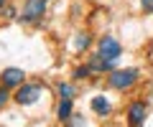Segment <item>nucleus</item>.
Masks as SVG:
<instances>
[{
    "instance_id": "0eeeda50",
    "label": "nucleus",
    "mask_w": 153,
    "mask_h": 127,
    "mask_svg": "<svg viewBox=\"0 0 153 127\" xmlns=\"http://www.w3.org/2000/svg\"><path fill=\"white\" fill-rule=\"evenodd\" d=\"M92 109L97 112L100 117H107L110 112H112V104H110V99H107V97H102V94H97V97L92 99Z\"/></svg>"
},
{
    "instance_id": "ddd939ff",
    "label": "nucleus",
    "mask_w": 153,
    "mask_h": 127,
    "mask_svg": "<svg viewBox=\"0 0 153 127\" xmlns=\"http://www.w3.org/2000/svg\"><path fill=\"white\" fill-rule=\"evenodd\" d=\"M89 74H92V69H89V64H87V66H79L74 71V79H84V76H89Z\"/></svg>"
},
{
    "instance_id": "4468645a",
    "label": "nucleus",
    "mask_w": 153,
    "mask_h": 127,
    "mask_svg": "<svg viewBox=\"0 0 153 127\" xmlns=\"http://www.w3.org/2000/svg\"><path fill=\"white\" fill-rule=\"evenodd\" d=\"M140 5L146 13H153V0H140Z\"/></svg>"
},
{
    "instance_id": "20e7f679",
    "label": "nucleus",
    "mask_w": 153,
    "mask_h": 127,
    "mask_svg": "<svg viewBox=\"0 0 153 127\" xmlns=\"http://www.w3.org/2000/svg\"><path fill=\"white\" fill-rule=\"evenodd\" d=\"M102 59H107V61H115L117 56L123 54V46L117 43V41L112 38V36H105L102 41H100V51H97Z\"/></svg>"
},
{
    "instance_id": "9b49d317",
    "label": "nucleus",
    "mask_w": 153,
    "mask_h": 127,
    "mask_svg": "<svg viewBox=\"0 0 153 127\" xmlns=\"http://www.w3.org/2000/svg\"><path fill=\"white\" fill-rule=\"evenodd\" d=\"M89 41H92V38H89V33H76V38H74V48H76V51H84V48L89 46Z\"/></svg>"
},
{
    "instance_id": "1a4fd4ad",
    "label": "nucleus",
    "mask_w": 153,
    "mask_h": 127,
    "mask_svg": "<svg viewBox=\"0 0 153 127\" xmlns=\"http://www.w3.org/2000/svg\"><path fill=\"white\" fill-rule=\"evenodd\" d=\"M71 109H74V102L71 99H61L59 102V112H56V117H59L61 122H66L71 117Z\"/></svg>"
},
{
    "instance_id": "2eb2a0df",
    "label": "nucleus",
    "mask_w": 153,
    "mask_h": 127,
    "mask_svg": "<svg viewBox=\"0 0 153 127\" xmlns=\"http://www.w3.org/2000/svg\"><path fill=\"white\" fill-rule=\"evenodd\" d=\"M5 102H8V89H0V109L5 107Z\"/></svg>"
},
{
    "instance_id": "39448f33",
    "label": "nucleus",
    "mask_w": 153,
    "mask_h": 127,
    "mask_svg": "<svg viewBox=\"0 0 153 127\" xmlns=\"http://www.w3.org/2000/svg\"><path fill=\"white\" fill-rule=\"evenodd\" d=\"M146 117H148V104H146V102H133L130 109H128V120H130V125L133 127H140L143 122H146Z\"/></svg>"
},
{
    "instance_id": "dca6fc26",
    "label": "nucleus",
    "mask_w": 153,
    "mask_h": 127,
    "mask_svg": "<svg viewBox=\"0 0 153 127\" xmlns=\"http://www.w3.org/2000/svg\"><path fill=\"white\" fill-rule=\"evenodd\" d=\"M3 5H5V0H0V10H3Z\"/></svg>"
},
{
    "instance_id": "9d476101",
    "label": "nucleus",
    "mask_w": 153,
    "mask_h": 127,
    "mask_svg": "<svg viewBox=\"0 0 153 127\" xmlns=\"http://www.w3.org/2000/svg\"><path fill=\"white\" fill-rule=\"evenodd\" d=\"M56 92H59V97H61V99H74V94H76V89L71 87V84L61 81L59 87H56Z\"/></svg>"
},
{
    "instance_id": "6e6552de",
    "label": "nucleus",
    "mask_w": 153,
    "mask_h": 127,
    "mask_svg": "<svg viewBox=\"0 0 153 127\" xmlns=\"http://www.w3.org/2000/svg\"><path fill=\"white\" fill-rule=\"evenodd\" d=\"M112 64L115 61H107V59H102V56H92V61H89V69H92V71H115L112 69Z\"/></svg>"
},
{
    "instance_id": "423d86ee",
    "label": "nucleus",
    "mask_w": 153,
    "mask_h": 127,
    "mask_svg": "<svg viewBox=\"0 0 153 127\" xmlns=\"http://www.w3.org/2000/svg\"><path fill=\"white\" fill-rule=\"evenodd\" d=\"M0 81H3V89H13V87H21L26 81V74L21 69H5L0 74Z\"/></svg>"
},
{
    "instance_id": "f8f14e48",
    "label": "nucleus",
    "mask_w": 153,
    "mask_h": 127,
    "mask_svg": "<svg viewBox=\"0 0 153 127\" xmlns=\"http://www.w3.org/2000/svg\"><path fill=\"white\" fill-rule=\"evenodd\" d=\"M66 127H84V117H79V115H71L69 120H66Z\"/></svg>"
},
{
    "instance_id": "7ed1b4c3",
    "label": "nucleus",
    "mask_w": 153,
    "mask_h": 127,
    "mask_svg": "<svg viewBox=\"0 0 153 127\" xmlns=\"http://www.w3.org/2000/svg\"><path fill=\"white\" fill-rule=\"evenodd\" d=\"M38 97H41V84H21L16 92L18 104H33V102H38Z\"/></svg>"
},
{
    "instance_id": "f257e3e1",
    "label": "nucleus",
    "mask_w": 153,
    "mask_h": 127,
    "mask_svg": "<svg viewBox=\"0 0 153 127\" xmlns=\"http://www.w3.org/2000/svg\"><path fill=\"white\" fill-rule=\"evenodd\" d=\"M110 87L115 89H128L138 81V71L135 69H120V71H110Z\"/></svg>"
},
{
    "instance_id": "f03ea898",
    "label": "nucleus",
    "mask_w": 153,
    "mask_h": 127,
    "mask_svg": "<svg viewBox=\"0 0 153 127\" xmlns=\"http://www.w3.org/2000/svg\"><path fill=\"white\" fill-rule=\"evenodd\" d=\"M46 5H49V0H28L26 3V10H23L21 21L23 23H38L41 15L46 13Z\"/></svg>"
}]
</instances>
